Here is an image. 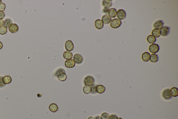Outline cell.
I'll return each mask as SVG.
<instances>
[{"instance_id":"52a82bcc","label":"cell","mask_w":178,"mask_h":119,"mask_svg":"<svg viewBox=\"0 0 178 119\" xmlns=\"http://www.w3.org/2000/svg\"><path fill=\"white\" fill-rule=\"evenodd\" d=\"M170 28L168 26H163L160 29V35L163 37L167 36L170 33Z\"/></svg>"},{"instance_id":"1f68e13d","label":"cell","mask_w":178,"mask_h":119,"mask_svg":"<svg viewBox=\"0 0 178 119\" xmlns=\"http://www.w3.org/2000/svg\"><path fill=\"white\" fill-rule=\"evenodd\" d=\"M3 76H0V88H3L5 86L6 84H4L3 81Z\"/></svg>"},{"instance_id":"603a6c76","label":"cell","mask_w":178,"mask_h":119,"mask_svg":"<svg viewBox=\"0 0 178 119\" xmlns=\"http://www.w3.org/2000/svg\"><path fill=\"white\" fill-rule=\"evenodd\" d=\"M146 40L150 44H154L156 41V38L151 35H149Z\"/></svg>"},{"instance_id":"b9f144b4","label":"cell","mask_w":178,"mask_h":119,"mask_svg":"<svg viewBox=\"0 0 178 119\" xmlns=\"http://www.w3.org/2000/svg\"><path fill=\"white\" fill-rule=\"evenodd\" d=\"M117 119H122V118H118Z\"/></svg>"},{"instance_id":"484cf974","label":"cell","mask_w":178,"mask_h":119,"mask_svg":"<svg viewBox=\"0 0 178 119\" xmlns=\"http://www.w3.org/2000/svg\"><path fill=\"white\" fill-rule=\"evenodd\" d=\"M57 77L59 80L62 81H64L66 80L67 78L66 73H62V74H60Z\"/></svg>"},{"instance_id":"83f0119b","label":"cell","mask_w":178,"mask_h":119,"mask_svg":"<svg viewBox=\"0 0 178 119\" xmlns=\"http://www.w3.org/2000/svg\"><path fill=\"white\" fill-rule=\"evenodd\" d=\"M4 25L6 27H8L9 26L12 24L13 21L11 19L7 18L4 20Z\"/></svg>"},{"instance_id":"44dd1931","label":"cell","mask_w":178,"mask_h":119,"mask_svg":"<svg viewBox=\"0 0 178 119\" xmlns=\"http://www.w3.org/2000/svg\"><path fill=\"white\" fill-rule=\"evenodd\" d=\"M170 93L172 97H178V89L175 87H173L170 89Z\"/></svg>"},{"instance_id":"ba28073f","label":"cell","mask_w":178,"mask_h":119,"mask_svg":"<svg viewBox=\"0 0 178 119\" xmlns=\"http://www.w3.org/2000/svg\"><path fill=\"white\" fill-rule=\"evenodd\" d=\"M8 30L9 32L12 33H17L19 30V27L17 24L16 23H12L8 27Z\"/></svg>"},{"instance_id":"7a4b0ae2","label":"cell","mask_w":178,"mask_h":119,"mask_svg":"<svg viewBox=\"0 0 178 119\" xmlns=\"http://www.w3.org/2000/svg\"><path fill=\"white\" fill-rule=\"evenodd\" d=\"M162 97L165 100H168L172 98V96L170 93V89L166 88L165 89L162 93Z\"/></svg>"},{"instance_id":"7c38bea8","label":"cell","mask_w":178,"mask_h":119,"mask_svg":"<svg viewBox=\"0 0 178 119\" xmlns=\"http://www.w3.org/2000/svg\"><path fill=\"white\" fill-rule=\"evenodd\" d=\"M108 15L111 18H115L117 15V11L115 8H111L108 10Z\"/></svg>"},{"instance_id":"4fadbf2b","label":"cell","mask_w":178,"mask_h":119,"mask_svg":"<svg viewBox=\"0 0 178 119\" xmlns=\"http://www.w3.org/2000/svg\"><path fill=\"white\" fill-rule=\"evenodd\" d=\"M95 26L96 28L99 30H100L103 27L104 23L101 20L97 19L95 21Z\"/></svg>"},{"instance_id":"5b68a950","label":"cell","mask_w":178,"mask_h":119,"mask_svg":"<svg viewBox=\"0 0 178 119\" xmlns=\"http://www.w3.org/2000/svg\"><path fill=\"white\" fill-rule=\"evenodd\" d=\"M149 50L151 53L155 54L157 53L159 50V46L157 44H152L149 46Z\"/></svg>"},{"instance_id":"8d00e7d4","label":"cell","mask_w":178,"mask_h":119,"mask_svg":"<svg viewBox=\"0 0 178 119\" xmlns=\"http://www.w3.org/2000/svg\"><path fill=\"white\" fill-rule=\"evenodd\" d=\"M108 10H109V9H108L104 8V9H103V12L105 13H107L108 12Z\"/></svg>"},{"instance_id":"4316f807","label":"cell","mask_w":178,"mask_h":119,"mask_svg":"<svg viewBox=\"0 0 178 119\" xmlns=\"http://www.w3.org/2000/svg\"><path fill=\"white\" fill-rule=\"evenodd\" d=\"M91 87L88 86H85L83 87V92L84 93V94H88L91 93Z\"/></svg>"},{"instance_id":"ac0fdd59","label":"cell","mask_w":178,"mask_h":119,"mask_svg":"<svg viewBox=\"0 0 178 119\" xmlns=\"http://www.w3.org/2000/svg\"><path fill=\"white\" fill-rule=\"evenodd\" d=\"M49 110L53 112H56L58 110V105L54 103H52L49 106Z\"/></svg>"},{"instance_id":"9a60e30c","label":"cell","mask_w":178,"mask_h":119,"mask_svg":"<svg viewBox=\"0 0 178 119\" xmlns=\"http://www.w3.org/2000/svg\"><path fill=\"white\" fill-rule=\"evenodd\" d=\"M96 92L97 93L99 94H102L105 91V87L104 86L101 84L97 85L96 87Z\"/></svg>"},{"instance_id":"8992f818","label":"cell","mask_w":178,"mask_h":119,"mask_svg":"<svg viewBox=\"0 0 178 119\" xmlns=\"http://www.w3.org/2000/svg\"><path fill=\"white\" fill-rule=\"evenodd\" d=\"M117 18L119 20H124L126 17V12L123 9H119L117 12Z\"/></svg>"},{"instance_id":"ffe728a7","label":"cell","mask_w":178,"mask_h":119,"mask_svg":"<svg viewBox=\"0 0 178 119\" xmlns=\"http://www.w3.org/2000/svg\"><path fill=\"white\" fill-rule=\"evenodd\" d=\"M150 61L152 63H156L159 60V57L157 54H151L150 56Z\"/></svg>"},{"instance_id":"3957f363","label":"cell","mask_w":178,"mask_h":119,"mask_svg":"<svg viewBox=\"0 0 178 119\" xmlns=\"http://www.w3.org/2000/svg\"><path fill=\"white\" fill-rule=\"evenodd\" d=\"M122 22L121 20L117 19H115L113 20L111 22V27L113 29L118 28L121 25Z\"/></svg>"},{"instance_id":"30bf717a","label":"cell","mask_w":178,"mask_h":119,"mask_svg":"<svg viewBox=\"0 0 178 119\" xmlns=\"http://www.w3.org/2000/svg\"><path fill=\"white\" fill-rule=\"evenodd\" d=\"M65 65L67 68H72L75 66V63L73 59H68L65 62Z\"/></svg>"},{"instance_id":"d6986e66","label":"cell","mask_w":178,"mask_h":119,"mask_svg":"<svg viewBox=\"0 0 178 119\" xmlns=\"http://www.w3.org/2000/svg\"><path fill=\"white\" fill-rule=\"evenodd\" d=\"M63 57L65 59L67 60L71 59L73 57V54L70 51H66L64 53Z\"/></svg>"},{"instance_id":"7402d4cb","label":"cell","mask_w":178,"mask_h":119,"mask_svg":"<svg viewBox=\"0 0 178 119\" xmlns=\"http://www.w3.org/2000/svg\"><path fill=\"white\" fill-rule=\"evenodd\" d=\"M152 34L155 38L159 37L160 35V30L158 29H154L152 31Z\"/></svg>"},{"instance_id":"f1b7e54d","label":"cell","mask_w":178,"mask_h":119,"mask_svg":"<svg viewBox=\"0 0 178 119\" xmlns=\"http://www.w3.org/2000/svg\"><path fill=\"white\" fill-rule=\"evenodd\" d=\"M7 32V28L5 26L0 27V35H4Z\"/></svg>"},{"instance_id":"2e32d148","label":"cell","mask_w":178,"mask_h":119,"mask_svg":"<svg viewBox=\"0 0 178 119\" xmlns=\"http://www.w3.org/2000/svg\"><path fill=\"white\" fill-rule=\"evenodd\" d=\"M102 5L104 8L109 9L111 7L112 5V1L110 0H104L102 1Z\"/></svg>"},{"instance_id":"d4e9b609","label":"cell","mask_w":178,"mask_h":119,"mask_svg":"<svg viewBox=\"0 0 178 119\" xmlns=\"http://www.w3.org/2000/svg\"><path fill=\"white\" fill-rule=\"evenodd\" d=\"M3 81L4 83L5 84L10 83L12 81V78L9 76H5L3 78Z\"/></svg>"},{"instance_id":"5bb4252c","label":"cell","mask_w":178,"mask_h":119,"mask_svg":"<svg viewBox=\"0 0 178 119\" xmlns=\"http://www.w3.org/2000/svg\"><path fill=\"white\" fill-rule=\"evenodd\" d=\"M102 20L103 23L105 24H108L112 21V19L107 14L103 15L102 18Z\"/></svg>"},{"instance_id":"9c48e42d","label":"cell","mask_w":178,"mask_h":119,"mask_svg":"<svg viewBox=\"0 0 178 119\" xmlns=\"http://www.w3.org/2000/svg\"><path fill=\"white\" fill-rule=\"evenodd\" d=\"M65 48L67 51H71L73 50L74 48V44L71 40H68L66 42L65 44Z\"/></svg>"},{"instance_id":"d6a6232c","label":"cell","mask_w":178,"mask_h":119,"mask_svg":"<svg viewBox=\"0 0 178 119\" xmlns=\"http://www.w3.org/2000/svg\"><path fill=\"white\" fill-rule=\"evenodd\" d=\"M6 6L5 4L3 3L0 4V11L4 12Z\"/></svg>"},{"instance_id":"cb8c5ba5","label":"cell","mask_w":178,"mask_h":119,"mask_svg":"<svg viewBox=\"0 0 178 119\" xmlns=\"http://www.w3.org/2000/svg\"><path fill=\"white\" fill-rule=\"evenodd\" d=\"M62 73H66V70L63 68H59L56 69L55 71L54 75L57 77L60 74Z\"/></svg>"},{"instance_id":"74e56055","label":"cell","mask_w":178,"mask_h":119,"mask_svg":"<svg viewBox=\"0 0 178 119\" xmlns=\"http://www.w3.org/2000/svg\"><path fill=\"white\" fill-rule=\"evenodd\" d=\"M94 119H101V117L99 116H96L95 117Z\"/></svg>"},{"instance_id":"e0dca14e","label":"cell","mask_w":178,"mask_h":119,"mask_svg":"<svg viewBox=\"0 0 178 119\" xmlns=\"http://www.w3.org/2000/svg\"><path fill=\"white\" fill-rule=\"evenodd\" d=\"M150 54L148 52H144L142 55V58L145 62H147L150 60Z\"/></svg>"},{"instance_id":"836d02e7","label":"cell","mask_w":178,"mask_h":119,"mask_svg":"<svg viewBox=\"0 0 178 119\" xmlns=\"http://www.w3.org/2000/svg\"><path fill=\"white\" fill-rule=\"evenodd\" d=\"M118 118V117L116 115L112 114L109 116V119H117Z\"/></svg>"},{"instance_id":"60d3db41","label":"cell","mask_w":178,"mask_h":119,"mask_svg":"<svg viewBox=\"0 0 178 119\" xmlns=\"http://www.w3.org/2000/svg\"><path fill=\"white\" fill-rule=\"evenodd\" d=\"M2 1L1 0H0V4L2 3Z\"/></svg>"},{"instance_id":"d590c367","label":"cell","mask_w":178,"mask_h":119,"mask_svg":"<svg viewBox=\"0 0 178 119\" xmlns=\"http://www.w3.org/2000/svg\"><path fill=\"white\" fill-rule=\"evenodd\" d=\"M4 25V21L2 19H0V27Z\"/></svg>"},{"instance_id":"277c9868","label":"cell","mask_w":178,"mask_h":119,"mask_svg":"<svg viewBox=\"0 0 178 119\" xmlns=\"http://www.w3.org/2000/svg\"><path fill=\"white\" fill-rule=\"evenodd\" d=\"M74 61L77 64H82L83 61V57L81 54L80 53H75L74 55Z\"/></svg>"},{"instance_id":"ab89813d","label":"cell","mask_w":178,"mask_h":119,"mask_svg":"<svg viewBox=\"0 0 178 119\" xmlns=\"http://www.w3.org/2000/svg\"><path fill=\"white\" fill-rule=\"evenodd\" d=\"M87 119H94L93 117L91 116L89 117H88V118Z\"/></svg>"},{"instance_id":"e575fe53","label":"cell","mask_w":178,"mask_h":119,"mask_svg":"<svg viewBox=\"0 0 178 119\" xmlns=\"http://www.w3.org/2000/svg\"><path fill=\"white\" fill-rule=\"evenodd\" d=\"M5 12H4L0 11V19H2L5 18Z\"/></svg>"},{"instance_id":"8fae6325","label":"cell","mask_w":178,"mask_h":119,"mask_svg":"<svg viewBox=\"0 0 178 119\" xmlns=\"http://www.w3.org/2000/svg\"><path fill=\"white\" fill-rule=\"evenodd\" d=\"M164 23L161 20H157L155 21L153 24V27L155 29H160L164 26Z\"/></svg>"},{"instance_id":"6da1fadb","label":"cell","mask_w":178,"mask_h":119,"mask_svg":"<svg viewBox=\"0 0 178 119\" xmlns=\"http://www.w3.org/2000/svg\"><path fill=\"white\" fill-rule=\"evenodd\" d=\"M83 82L86 86L91 87L95 84V79L94 77L91 75H87L84 78Z\"/></svg>"},{"instance_id":"f546056e","label":"cell","mask_w":178,"mask_h":119,"mask_svg":"<svg viewBox=\"0 0 178 119\" xmlns=\"http://www.w3.org/2000/svg\"><path fill=\"white\" fill-rule=\"evenodd\" d=\"M109 115L107 112H103L101 115V119H109Z\"/></svg>"},{"instance_id":"4dcf8cb0","label":"cell","mask_w":178,"mask_h":119,"mask_svg":"<svg viewBox=\"0 0 178 119\" xmlns=\"http://www.w3.org/2000/svg\"><path fill=\"white\" fill-rule=\"evenodd\" d=\"M96 84H95L94 85H93V86H91V94H96L97 93L96 89Z\"/></svg>"},{"instance_id":"f35d334b","label":"cell","mask_w":178,"mask_h":119,"mask_svg":"<svg viewBox=\"0 0 178 119\" xmlns=\"http://www.w3.org/2000/svg\"><path fill=\"white\" fill-rule=\"evenodd\" d=\"M3 47V44L0 41V50L2 49Z\"/></svg>"}]
</instances>
